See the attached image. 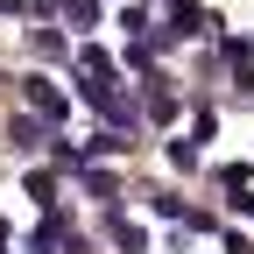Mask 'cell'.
<instances>
[{
	"mask_svg": "<svg viewBox=\"0 0 254 254\" xmlns=\"http://www.w3.org/2000/svg\"><path fill=\"white\" fill-rule=\"evenodd\" d=\"M21 99H28V113H43V120H64V106H71L50 78H21Z\"/></svg>",
	"mask_w": 254,
	"mask_h": 254,
	"instance_id": "6da1fadb",
	"label": "cell"
},
{
	"mask_svg": "<svg viewBox=\"0 0 254 254\" xmlns=\"http://www.w3.org/2000/svg\"><path fill=\"white\" fill-rule=\"evenodd\" d=\"M170 78H148V92H141V113L148 120H177V92H163Z\"/></svg>",
	"mask_w": 254,
	"mask_h": 254,
	"instance_id": "7a4b0ae2",
	"label": "cell"
},
{
	"mask_svg": "<svg viewBox=\"0 0 254 254\" xmlns=\"http://www.w3.org/2000/svg\"><path fill=\"white\" fill-rule=\"evenodd\" d=\"M64 21H71V28H92V21H99V0H64Z\"/></svg>",
	"mask_w": 254,
	"mask_h": 254,
	"instance_id": "3957f363",
	"label": "cell"
},
{
	"mask_svg": "<svg viewBox=\"0 0 254 254\" xmlns=\"http://www.w3.org/2000/svg\"><path fill=\"white\" fill-rule=\"evenodd\" d=\"M170 14H177V36H198V21H205V7H198V0H177Z\"/></svg>",
	"mask_w": 254,
	"mask_h": 254,
	"instance_id": "277c9868",
	"label": "cell"
},
{
	"mask_svg": "<svg viewBox=\"0 0 254 254\" xmlns=\"http://www.w3.org/2000/svg\"><path fill=\"white\" fill-rule=\"evenodd\" d=\"M127 148H134V141H127V127H106V134L92 141V155H127Z\"/></svg>",
	"mask_w": 254,
	"mask_h": 254,
	"instance_id": "5b68a950",
	"label": "cell"
},
{
	"mask_svg": "<svg viewBox=\"0 0 254 254\" xmlns=\"http://www.w3.org/2000/svg\"><path fill=\"white\" fill-rule=\"evenodd\" d=\"M7 141H14V148H43V127H36V120H14Z\"/></svg>",
	"mask_w": 254,
	"mask_h": 254,
	"instance_id": "8992f818",
	"label": "cell"
},
{
	"mask_svg": "<svg viewBox=\"0 0 254 254\" xmlns=\"http://www.w3.org/2000/svg\"><path fill=\"white\" fill-rule=\"evenodd\" d=\"M85 190H92V198H99V205H113V198H120V184H113L106 170H92V177H85Z\"/></svg>",
	"mask_w": 254,
	"mask_h": 254,
	"instance_id": "52a82bcc",
	"label": "cell"
},
{
	"mask_svg": "<svg viewBox=\"0 0 254 254\" xmlns=\"http://www.w3.org/2000/svg\"><path fill=\"white\" fill-rule=\"evenodd\" d=\"M28 198L50 205V198H57V177H50V170H36V177H28Z\"/></svg>",
	"mask_w": 254,
	"mask_h": 254,
	"instance_id": "ba28073f",
	"label": "cell"
},
{
	"mask_svg": "<svg viewBox=\"0 0 254 254\" xmlns=\"http://www.w3.org/2000/svg\"><path fill=\"white\" fill-rule=\"evenodd\" d=\"M28 43H36V57H64V36H57V28H36Z\"/></svg>",
	"mask_w": 254,
	"mask_h": 254,
	"instance_id": "9c48e42d",
	"label": "cell"
},
{
	"mask_svg": "<svg viewBox=\"0 0 254 254\" xmlns=\"http://www.w3.org/2000/svg\"><path fill=\"white\" fill-rule=\"evenodd\" d=\"M57 7H64V0H36V14H57Z\"/></svg>",
	"mask_w": 254,
	"mask_h": 254,
	"instance_id": "30bf717a",
	"label": "cell"
},
{
	"mask_svg": "<svg viewBox=\"0 0 254 254\" xmlns=\"http://www.w3.org/2000/svg\"><path fill=\"white\" fill-rule=\"evenodd\" d=\"M0 247H7V226H0Z\"/></svg>",
	"mask_w": 254,
	"mask_h": 254,
	"instance_id": "8fae6325",
	"label": "cell"
}]
</instances>
